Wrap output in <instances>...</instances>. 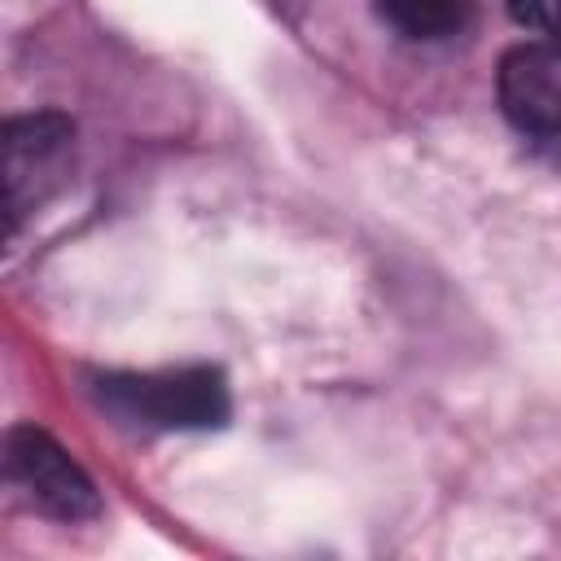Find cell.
Returning a JSON list of instances; mask_svg holds the SVG:
<instances>
[{
  "label": "cell",
  "instance_id": "obj_1",
  "mask_svg": "<svg viewBox=\"0 0 561 561\" xmlns=\"http://www.w3.org/2000/svg\"><path fill=\"white\" fill-rule=\"evenodd\" d=\"M96 403L140 430H215L228 421V386L215 368L105 373Z\"/></svg>",
  "mask_w": 561,
  "mask_h": 561
},
{
  "label": "cell",
  "instance_id": "obj_2",
  "mask_svg": "<svg viewBox=\"0 0 561 561\" xmlns=\"http://www.w3.org/2000/svg\"><path fill=\"white\" fill-rule=\"evenodd\" d=\"M9 478L26 491V500L57 522H88L101 513V495L92 478L61 451V443L35 425H18L4 438Z\"/></svg>",
  "mask_w": 561,
  "mask_h": 561
},
{
  "label": "cell",
  "instance_id": "obj_3",
  "mask_svg": "<svg viewBox=\"0 0 561 561\" xmlns=\"http://www.w3.org/2000/svg\"><path fill=\"white\" fill-rule=\"evenodd\" d=\"M75 127L61 114H26L4 123V210L9 228L22 224L57 184L70 162Z\"/></svg>",
  "mask_w": 561,
  "mask_h": 561
},
{
  "label": "cell",
  "instance_id": "obj_4",
  "mask_svg": "<svg viewBox=\"0 0 561 561\" xmlns=\"http://www.w3.org/2000/svg\"><path fill=\"white\" fill-rule=\"evenodd\" d=\"M500 105L522 131H561V35H543L504 53Z\"/></svg>",
  "mask_w": 561,
  "mask_h": 561
},
{
  "label": "cell",
  "instance_id": "obj_5",
  "mask_svg": "<svg viewBox=\"0 0 561 561\" xmlns=\"http://www.w3.org/2000/svg\"><path fill=\"white\" fill-rule=\"evenodd\" d=\"M377 18L403 39H447L465 26L469 0H373Z\"/></svg>",
  "mask_w": 561,
  "mask_h": 561
},
{
  "label": "cell",
  "instance_id": "obj_6",
  "mask_svg": "<svg viewBox=\"0 0 561 561\" xmlns=\"http://www.w3.org/2000/svg\"><path fill=\"white\" fill-rule=\"evenodd\" d=\"M508 13L526 31L561 35V0H508Z\"/></svg>",
  "mask_w": 561,
  "mask_h": 561
}]
</instances>
